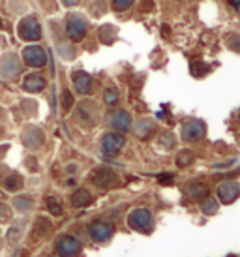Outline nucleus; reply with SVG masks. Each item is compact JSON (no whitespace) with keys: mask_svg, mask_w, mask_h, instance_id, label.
Masks as SVG:
<instances>
[{"mask_svg":"<svg viewBox=\"0 0 240 257\" xmlns=\"http://www.w3.org/2000/svg\"><path fill=\"white\" fill-rule=\"evenodd\" d=\"M128 225L134 231H141V233H150L154 229V218L147 208H135L128 216Z\"/></svg>","mask_w":240,"mask_h":257,"instance_id":"obj_1","label":"nucleus"},{"mask_svg":"<svg viewBox=\"0 0 240 257\" xmlns=\"http://www.w3.org/2000/svg\"><path fill=\"white\" fill-rule=\"evenodd\" d=\"M86 19L81 15H70L66 21V32L71 42H81L86 34Z\"/></svg>","mask_w":240,"mask_h":257,"instance_id":"obj_2","label":"nucleus"},{"mask_svg":"<svg viewBox=\"0 0 240 257\" xmlns=\"http://www.w3.org/2000/svg\"><path fill=\"white\" fill-rule=\"evenodd\" d=\"M17 32H19V36H21L25 42H38V40L42 38L40 23L36 21L34 17H25V19L19 23Z\"/></svg>","mask_w":240,"mask_h":257,"instance_id":"obj_3","label":"nucleus"},{"mask_svg":"<svg viewBox=\"0 0 240 257\" xmlns=\"http://www.w3.org/2000/svg\"><path fill=\"white\" fill-rule=\"evenodd\" d=\"M23 60L30 68H42L47 64V53L40 45H29L23 49Z\"/></svg>","mask_w":240,"mask_h":257,"instance_id":"obj_4","label":"nucleus"},{"mask_svg":"<svg viewBox=\"0 0 240 257\" xmlns=\"http://www.w3.org/2000/svg\"><path fill=\"white\" fill-rule=\"evenodd\" d=\"M81 242H79L75 236L64 235L57 240V251L60 257H75L81 253Z\"/></svg>","mask_w":240,"mask_h":257,"instance_id":"obj_5","label":"nucleus"},{"mask_svg":"<svg viewBox=\"0 0 240 257\" xmlns=\"http://www.w3.org/2000/svg\"><path fill=\"white\" fill-rule=\"evenodd\" d=\"M88 233H90L92 240H96V242H105V240H109V238L113 236L114 227H113V223H109V221L98 220L90 225Z\"/></svg>","mask_w":240,"mask_h":257,"instance_id":"obj_6","label":"nucleus"},{"mask_svg":"<svg viewBox=\"0 0 240 257\" xmlns=\"http://www.w3.org/2000/svg\"><path fill=\"white\" fill-rule=\"evenodd\" d=\"M124 145H126L124 136H120L116 132H111V134L103 136V139H101V150H103L105 154H109V156L118 154L120 150L124 149Z\"/></svg>","mask_w":240,"mask_h":257,"instance_id":"obj_7","label":"nucleus"},{"mask_svg":"<svg viewBox=\"0 0 240 257\" xmlns=\"http://www.w3.org/2000/svg\"><path fill=\"white\" fill-rule=\"evenodd\" d=\"M205 136V124L199 120L186 122L182 128V137L186 141H199L201 137Z\"/></svg>","mask_w":240,"mask_h":257,"instance_id":"obj_8","label":"nucleus"},{"mask_svg":"<svg viewBox=\"0 0 240 257\" xmlns=\"http://www.w3.org/2000/svg\"><path fill=\"white\" fill-rule=\"evenodd\" d=\"M238 193H240V188H238L236 182H223V184H219V188H218L219 201H221V203H225V205L236 201Z\"/></svg>","mask_w":240,"mask_h":257,"instance_id":"obj_9","label":"nucleus"},{"mask_svg":"<svg viewBox=\"0 0 240 257\" xmlns=\"http://www.w3.org/2000/svg\"><path fill=\"white\" fill-rule=\"evenodd\" d=\"M19 72H21V64H19L15 55H6L0 60V73L4 77H15Z\"/></svg>","mask_w":240,"mask_h":257,"instance_id":"obj_10","label":"nucleus"},{"mask_svg":"<svg viewBox=\"0 0 240 257\" xmlns=\"http://www.w3.org/2000/svg\"><path fill=\"white\" fill-rule=\"evenodd\" d=\"M109 124L111 128H114L116 132H128L130 126H132V116L126 111H114L109 118Z\"/></svg>","mask_w":240,"mask_h":257,"instance_id":"obj_11","label":"nucleus"},{"mask_svg":"<svg viewBox=\"0 0 240 257\" xmlns=\"http://www.w3.org/2000/svg\"><path fill=\"white\" fill-rule=\"evenodd\" d=\"M43 139H45V137H43V132L40 128L30 126V128H27L25 132H23V143L27 145V147H32V149L42 147Z\"/></svg>","mask_w":240,"mask_h":257,"instance_id":"obj_12","label":"nucleus"},{"mask_svg":"<svg viewBox=\"0 0 240 257\" xmlns=\"http://www.w3.org/2000/svg\"><path fill=\"white\" fill-rule=\"evenodd\" d=\"M45 79L42 77V75H38V73H29L27 77H25V81H23V88L27 90V92H42L43 88H45Z\"/></svg>","mask_w":240,"mask_h":257,"instance_id":"obj_13","label":"nucleus"},{"mask_svg":"<svg viewBox=\"0 0 240 257\" xmlns=\"http://www.w3.org/2000/svg\"><path fill=\"white\" fill-rule=\"evenodd\" d=\"M73 85L79 94H88L92 90V77L86 72L73 73Z\"/></svg>","mask_w":240,"mask_h":257,"instance_id":"obj_14","label":"nucleus"},{"mask_svg":"<svg viewBox=\"0 0 240 257\" xmlns=\"http://www.w3.org/2000/svg\"><path fill=\"white\" fill-rule=\"evenodd\" d=\"M114 180V173L111 169H98V171L94 173V182L101 188H107V186H111Z\"/></svg>","mask_w":240,"mask_h":257,"instance_id":"obj_15","label":"nucleus"},{"mask_svg":"<svg viewBox=\"0 0 240 257\" xmlns=\"http://www.w3.org/2000/svg\"><path fill=\"white\" fill-rule=\"evenodd\" d=\"M71 203H73V207H86V205H90L92 203L90 192L85 190V188L77 190V192L73 193V197H71Z\"/></svg>","mask_w":240,"mask_h":257,"instance_id":"obj_16","label":"nucleus"},{"mask_svg":"<svg viewBox=\"0 0 240 257\" xmlns=\"http://www.w3.org/2000/svg\"><path fill=\"white\" fill-rule=\"evenodd\" d=\"M154 130V122H150V120H139L137 124H135V134L139 137H149V134Z\"/></svg>","mask_w":240,"mask_h":257,"instance_id":"obj_17","label":"nucleus"},{"mask_svg":"<svg viewBox=\"0 0 240 257\" xmlns=\"http://www.w3.org/2000/svg\"><path fill=\"white\" fill-rule=\"evenodd\" d=\"M4 188H6L8 192H15V190H21V188H23L21 175H12V177H8L6 182H4Z\"/></svg>","mask_w":240,"mask_h":257,"instance_id":"obj_18","label":"nucleus"},{"mask_svg":"<svg viewBox=\"0 0 240 257\" xmlns=\"http://www.w3.org/2000/svg\"><path fill=\"white\" fill-rule=\"evenodd\" d=\"M188 192H190V195L193 199H201V197H205L208 190H206V186L203 182H195V184H190Z\"/></svg>","mask_w":240,"mask_h":257,"instance_id":"obj_19","label":"nucleus"},{"mask_svg":"<svg viewBox=\"0 0 240 257\" xmlns=\"http://www.w3.org/2000/svg\"><path fill=\"white\" fill-rule=\"evenodd\" d=\"M201 208H203L205 214H216L218 212V203H216V199H212V197H205L203 203H201Z\"/></svg>","mask_w":240,"mask_h":257,"instance_id":"obj_20","label":"nucleus"},{"mask_svg":"<svg viewBox=\"0 0 240 257\" xmlns=\"http://www.w3.org/2000/svg\"><path fill=\"white\" fill-rule=\"evenodd\" d=\"M14 205L17 210H21V212H25V210H29L30 207H32V199L30 197H27V195H19V197H15L14 199Z\"/></svg>","mask_w":240,"mask_h":257,"instance_id":"obj_21","label":"nucleus"},{"mask_svg":"<svg viewBox=\"0 0 240 257\" xmlns=\"http://www.w3.org/2000/svg\"><path fill=\"white\" fill-rule=\"evenodd\" d=\"M193 160H195V154H193L191 150H182L177 156V164L180 165V167H186V165H190Z\"/></svg>","mask_w":240,"mask_h":257,"instance_id":"obj_22","label":"nucleus"},{"mask_svg":"<svg viewBox=\"0 0 240 257\" xmlns=\"http://www.w3.org/2000/svg\"><path fill=\"white\" fill-rule=\"evenodd\" d=\"M103 100H105L107 105H114L116 101H118V90L113 88V86H109L103 90Z\"/></svg>","mask_w":240,"mask_h":257,"instance_id":"obj_23","label":"nucleus"},{"mask_svg":"<svg viewBox=\"0 0 240 257\" xmlns=\"http://www.w3.org/2000/svg\"><path fill=\"white\" fill-rule=\"evenodd\" d=\"M47 208H49L51 214H55V216L62 214V205H60V201L55 199V197H49V199H47Z\"/></svg>","mask_w":240,"mask_h":257,"instance_id":"obj_24","label":"nucleus"},{"mask_svg":"<svg viewBox=\"0 0 240 257\" xmlns=\"http://www.w3.org/2000/svg\"><path fill=\"white\" fill-rule=\"evenodd\" d=\"M134 4V0H113V8L116 12H124Z\"/></svg>","mask_w":240,"mask_h":257,"instance_id":"obj_25","label":"nucleus"},{"mask_svg":"<svg viewBox=\"0 0 240 257\" xmlns=\"http://www.w3.org/2000/svg\"><path fill=\"white\" fill-rule=\"evenodd\" d=\"M160 143L165 145V149H171V147L175 145V139H173V136H171V134H163L162 139H160Z\"/></svg>","mask_w":240,"mask_h":257,"instance_id":"obj_26","label":"nucleus"},{"mask_svg":"<svg viewBox=\"0 0 240 257\" xmlns=\"http://www.w3.org/2000/svg\"><path fill=\"white\" fill-rule=\"evenodd\" d=\"M6 220H10V208L4 203H0V221H6Z\"/></svg>","mask_w":240,"mask_h":257,"instance_id":"obj_27","label":"nucleus"},{"mask_svg":"<svg viewBox=\"0 0 240 257\" xmlns=\"http://www.w3.org/2000/svg\"><path fill=\"white\" fill-rule=\"evenodd\" d=\"M19 233H21V229H19V227L10 229V236H8V240H10V244H14L15 240L19 238Z\"/></svg>","mask_w":240,"mask_h":257,"instance_id":"obj_28","label":"nucleus"},{"mask_svg":"<svg viewBox=\"0 0 240 257\" xmlns=\"http://www.w3.org/2000/svg\"><path fill=\"white\" fill-rule=\"evenodd\" d=\"M64 107L66 109L71 107V94L70 92H64Z\"/></svg>","mask_w":240,"mask_h":257,"instance_id":"obj_29","label":"nucleus"},{"mask_svg":"<svg viewBox=\"0 0 240 257\" xmlns=\"http://www.w3.org/2000/svg\"><path fill=\"white\" fill-rule=\"evenodd\" d=\"M79 2H81V0H62V4H64V6H77V4H79Z\"/></svg>","mask_w":240,"mask_h":257,"instance_id":"obj_30","label":"nucleus"}]
</instances>
